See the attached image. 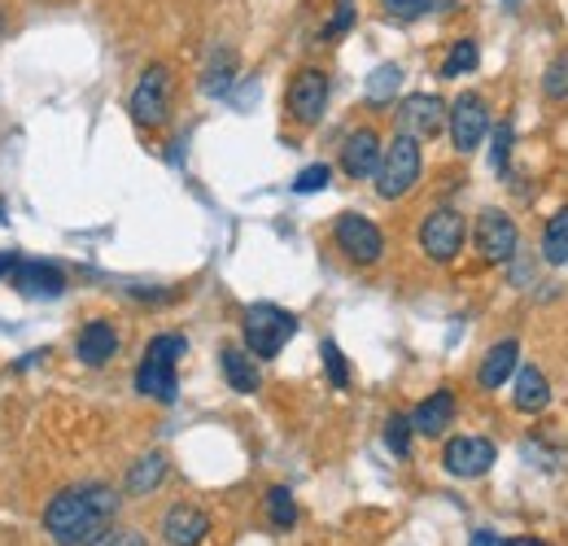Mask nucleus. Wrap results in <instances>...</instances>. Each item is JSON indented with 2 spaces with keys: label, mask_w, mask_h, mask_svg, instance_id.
Segmentation results:
<instances>
[{
  "label": "nucleus",
  "mask_w": 568,
  "mask_h": 546,
  "mask_svg": "<svg viewBox=\"0 0 568 546\" xmlns=\"http://www.w3.org/2000/svg\"><path fill=\"white\" fill-rule=\"evenodd\" d=\"M507 4H520V0H507Z\"/></svg>",
  "instance_id": "4c0bfd02"
},
{
  "label": "nucleus",
  "mask_w": 568,
  "mask_h": 546,
  "mask_svg": "<svg viewBox=\"0 0 568 546\" xmlns=\"http://www.w3.org/2000/svg\"><path fill=\"white\" fill-rule=\"evenodd\" d=\"M171 110H175V74L166 62H149L128 97V114L141 132H162L171 123Z\"/></svg>",
  "instance_id": "7ed1b4c3"
},
{
  "label": "nucleus",
  "mask_w": 568,
  "mask_h": 546,
  "mask_svg": "<svg viewBox=\"0 0 568 546\" xmlns=\"http://www.w3.org/2000/svg\"><path fill=\"white\" fill-rule=\"evenodd\" d=\"M498 464V446L481 433H459V437H446L442 446V468L459 481H477L486 477Z\"/></svg>",
  "instance_id": "9b49d317"
},
{
  "label": "nucleus",
  "mask_w": 568,
  "mask_h": 546,
  "mask_svg": "<svg viewBox=\"0 0 568 546\" xmlns=\"http://www.w3.org/2000/svg\"><path fill=\"white\" fill-rule=\"evenodd\" d=\"M328 97H333V79L324 67H302L293 70L288 88H284V114L297 128H315L328 114Z\"/></svg>",
  "instance_id": "6e6552de"
},
{
  "label": "nucleus",
  "mask_w": 568,
  "mask_h": 546,
  "mask_svg": "<svg viewBox=\"0 0 568 546\" xmlns=\"http://www.w3.org/2000/svg\"><path fill=\"white\" fill-rule=\"evenodd\" d=\"M450 9H459V0H433V13H450Z\"/></svg>",
  "instance_id": "e433bc0d"
},
{
  "label": "nucleus",
  "mask_w": 568,
  "mask_h": 546,
  "mask_svg": "<svg viewBox=\"0 0 568 546\" xmlns=\"http://www.w3.org/2000/svg\"><path fill=\"white\" fill-rule=\"evenodd\" d=\"M516 367H520V342H516V337H503V342H495L486 350V358H481V367H477V385H481L486 394H495L503 385H511Z\"/></svg>",
  "instance_id": "a211bd4d"
},
{
  "label": "nucleus",
  "mask_w": 568,
  "mask_h": 546,
  "mask_svg": "<svg viewBox=\"0 0 568 546\" xmlns=\"http://www.w3.org/2000/svg\"><path fill=\"white\" fill-rule=\"evenodd\" d=\"M416 241H420V254H425L428 263L450 267L464 254V245H468V219L455 205H437V210H428L425 219H420Z\"/></svg>",
  "instance_id": "423d86ee"
},
{
  "label": "nucleus",
  "mask_w": 568,
  "mask_h": 546,
  "mask_svg": "<svg viewBox=\"0 0 568 546\" xmlns=\"http://www.w3.org/2000/svg\"><path fill=\"white\" fill-rule=\"evenodd\" d=\"M119 345H123V337H119V328L110 320H88L79 328V337H74V358L83 367H105L119 354Z\"/></svg>",
  "instance_id": "dca6fc26"
},
{
  "label": "nucleus",
  "mask_w": 568,
  "mask_h": 546,
  "mask_svg": "<svg viewBox=\"0 0 568 546\" xmlns=\"http://www.w3.org/2000/svg\"><path fill=\"white\" fill-rule=\"evenodd\" d=\"M236 70H241V58L232 49H214L206 70H202V92L206 97H227V88L236 83Z\"/></svg>",
  "instance_id": "5701e85b"
},
{
  "label": "nucleus",
  "mask_w": 568,
  "mask_h": 546,
  "mask_svg": "<svg viewBox=\"0 0 568 546\" xmlns=\"http://www.w3.org/2000/svg\"><path fill=\"white\" fill-rule=\"evenodd\" d=\"M241 337L254 358H276L284 345L297 337V315L276 302H254L241 315Z\"/></svg>",
  "instance_id": "39448f33"
},
{
  "label": "nucleus",
  "mask_w": 568,
  "mask_h": 546,
  "mask_svg": "<svg viewBox=\"0 0 568 546\" xmlns=\"http://www.w3.org/2000/svg\"><path fill=\"white\" fill-rule=\"evenodd\" d=\"M166 455L162 451H144L141 459L128 468V477H123V494H132V498H149L162 481H166Z\"/></svg>",
  "instance_id": "412c9836"
},
{
  "label": "nucleus",
  "mask_w": 568,
  "mask_h": 546,
  "mask_svg": "<svg viewBox=\"0 0 568 546\" xmlns=\"http://www.w3.org/2000/svg\"><path fill=\"white\" fill-rule=\"evenodd\" d=\"M477 67H481V44H477L473 36H459V40L446 49L437 74H442V79H464V74H473Z\"/></svg>",
  "instance_id": "b1692460"
},
{
  "label": "nucleus",
  "mask_w": 568,
  "mask_h": 546,
  "mask_svg": "<svg viewBox=\"0 0 568 546\" xmlns=\"http://www.w3.org/2000/svg\"><path fill=\"white\" fill-rule=\"evenodd\" d=\"M490 128H495V119H490V101L481 92H459L446 105V132H450V149L459 158L477 153L490 140Z\"/></svg>",
  "instance_id": "0eeeda50"
},
{
  "label": "nucleus",
  "mask_w": 568,
  "mask_h": 546,
  "mask_svg": "<svg viewBox=\"0 0 568 546\" xmlns=\"http://www.w3.org/2000/svg\"><path fill=\"white\" fill-rule=\"evenodd\" d=\"M538 259L547 267H565L568 263V205H560L547 223H542V236H538Z\"/></svg>",
  "instance_id": "4be33fe9"
},
{
  "label": "nucleus",
  "mask_w": 568,
  "mask_h": 546,
  "mask_svg": "<svg viewBox=\"0 0 568 546\" xmlns=\"http://www.w3.org/2000/svg\"><path fill=\"white\" fill-rule=\"evenodd\" d=\"M358 9L355 0H333V9H328V18L320 22V44H337V40H346L351 36V27H355Z\"/></svg>",
  "instance_id": "a878e982"
},
{
  "label": "nucleus",
  "mask_w": 568,
  "mask_h": 546,
  "mask_svg": "<svg viewBox=\"0 0 568 546\" xmlns=\"http://www.w3.org/2000/svg\"><path fill=\"white\" fill-rule=\"evenodd\" d=\"M542 97H547V101H568V49L547 62V74H542Z\"/></svg>",
  "instance_id": "7c9ffc66"
},
{
  "label": "nucleus",
  "mask_w": 568,
  "mask_h": 546,
  "mask_svg": "<svg viewBox=\"0 0 568 546\" xmlns=\"http://www.w3.org/2000/svg\"><path fill=\"white\" fill-rule=\"evenodd\" d=\"M333 184V166L328 162H311L297 180H293V193H320V189H328Z\"/></svg>",
  "instance_id": "473e14b6"
},
{
  "label": "nucleus",
  "mask_w": 568,
  "mask_h": 546,
  "mask_svg": "<svg viewBox=\"0 0 568 546\" xmlns=\"http://www.w3.org/2000/svg\"><path fill=\"white\" fill-rule=\"evenodd\" d=\"M473 250L486 267H507L516 254H520V228L507 210L486 205L477 219H473Z\"/></svg>",
  "instance_id": "1a4fd4ad"
},
{
  "label": "nucleus",
  "mask_w": 568,
  "mask_h": 546,
  "mask_svg": "<svg viewBox=\"0 0 568 546\" xmlns=\"http://www.w3.org/2000/svg\"><path fill=\"white\" fill-rule=\"evenodd\" d=\"M92 546H149L144 543V534L141 529H128V525H114V529H105L101 538Z\"/></svg>",
  "instance_id": "72a5a7b5"
},
{
  "label": "nucleus",
  "mask_w": 568,
  "mask_h": 546,
  "mask_svg": "<svg viewBox=\"0 0 568 546\" xmlns=\"http://www.w3.org/2000/svg\"><path fill=\"white\" fill-rule=\"evenodd\" d=\"M189 354V337L184 333H158L149 337L136 367V394L153 398V403H175L180 398V358Z\"/></svg>",
  "instance_id": "f03ea898"
},
{
  "label": "nucleus",
  "mask_w": 568,
  "mask_h": 546,
  "mask_svg": "<svg viewBox=\"0 0 568 546\" xmlns=\"http://www.w3.org/2000/svg\"><path fill=\"white\" fill-rule=\"evenodd\" d=\"M511 144H516V128H511V119H503L490 128V162L498 175H507V166H511Z\"/></svg>",
  "instance_id": "c756f323"
},
{
  "label": "nucleus",
  "mask_w": 568,
  "mask_h": 546,
  "mask_svg": "<svg viewBox=\"0 0 568 546\" xmlns=\"http://www.w3.org/2000/svg\"><path fill=\"white\" fill-rule=\"evenodd\" d=\"M381 9L394 22H420L425 13H433V0H381Z\"/></svg>",
  "instance_id": "2f4dec72"
},
{
  "label": "nucleus",
  "mask_w": 568,
  "mask_h": 546,
  "mask_svg": "<svg viewBox=\"0 0 568 546\" xmlns=\"http://www.w3.org/2000/svg\"><path fill=\"white\" fill-rule=\"evenodd\" d=\"M123 512V494L105 481H83V485H67L49 498L40 525L58 546H92L105 529H114Z\"/></svg>",
  "instance_id": "f257e3e1"
},
{
  "label": "nucleus",
  "mask_w": 568,
  "mask_h": 546,
  "mask_svg": "<svg viewBox=\"0 0 568 546\" xmlns=\"http://www.w3.org/2000/svg\"><path fill=\"white\" fill-rule=\"evenodd\" d=\"M333 245L355 267H376L385 259V232H381V223L367 219V214H358V210H346V214L333 219Z\"/></svg>",
  "instance_id": "9d476101"
},
{
  "label": "nucleus",
  "mask_w": 568,
  "mask_h": 546,
  "mask_svg": "<svg viewBox=\"0 0 568 546\" xmlns=\"http://www.w3.org/2000/svg\"><path fill=\"white\" fill-rule=\"evenodd\" d=\"M420 175H425V149H420V140L398 132V136L385 144L372 184H376V198L381 202H403L420 184Z\"/></svg>",
  "instance_id": "20e7f679"
},
{
  "label": "nucleus",
  "mask_w": 568,
  "mask_h": 546,
  "mask_svg": "<svg viewBox=\"0 0 568 546\" xmlns=\"http://www.w3.org/2000/svg\"><path fill=\"white\" fill-rule=\"evenodd\" d=\"M398 88H403V70L394 67V62H385V67L372 70V79H367L363 97H367V105H372V110H385V105H394V101H398Z\"/></svg>",
  "instance_id": "393cba45"
},
{
  "label": "nucleus",
  "mask_w": 568,
  "mask_h": 546,
  "mask_svg": "<svg viewBox=\"0 0 568 546\" xmlns=\"http://www.w3.org/2000/svg\"><path fill=\"white\" fill-rule=\"evenodd\" d=\"M211 534V512L197 503H175L162 512V543L166 546H202Z\"/></svg>",
  "instance_id": "ddd939ff"
},
{
  "label": "nucleus",
  "mask_w": 568,
  "mask_h": 546,
  "mask_svg": "<svg viewBox=\"0 0 568 546\" xmlns=\"http://www.w3.org/2000/svg\"><path fill=\"white\" fill-rule=\"evenodd\" d=\"M9 284L22 297H62L67 293V272L58 263H49V259H22L9 275Z\"/></svg>",
  "instance_id": "2eb2a0df"
},
{
  "label": "nucleus",
  "mask_w": 568,
  "mask_h": 546,
  "mask_svg": "<svg viewBox=\"0 0 568 546\" xmlns=\"http://www.w3.org/2000/svg\"><path fill=\"white\" fill-rule=\"evenodd\" d=\"M455 411H459V403H455V394H450V390H433L428 398L416 403L412 424H416V433H420V437H446V428L455 424Z\"/></svg>",
  "instance_id": "aec40b11"
},
{
  "label": "nucleus",
  "mask_w": 568,
  "mask_h": 546,
  "mask_svg": "<svg viewBox=\"0 0 568 546\" xmlns=\"http://www.w3.org/2000/svg\"><path fill=\"white\" fill-rule=\"evenodd\" d=\"M498 546H551L547 538H498Z\"/></svg>",
  "instance_id": "c9c22d12"
},
{
  "label": "nucleus",
  "mask_w": 568,
  "mask_h": 546,
  "mask_svg": "<svg viewBox=\"0 0 568 546\" xmlns=\"http://www.w3.org/2000/svg\"><path fill=\"white\" fill-rule=\"evenodd\" d=\"M18 263H22V259H18L13 250H0V280H9V275H13V267H18Z\"/></svg>",
  "instance_id": "f704fd0d"
},
{
  "label": "nucleus",
  "mask_w": 568,
  "mask_h": 546,
  "mask_svg": "<svg viewBox=\"0 0 568 546\" xmlns=\"http://www.w3.org/2000/svg\"><path fill=\"white\" fill-rule=\"evenodd\" d=\"M381 153H385L381 132H376V128H355L351 136L342 140V171H346L351 180H376Z\"/></svg>",
  "instance_id": "4468645a"
},
{
  "label": "nucleus",
  "mask_w": 568,
  "mask_h": 546,
  "mask_svg": "<svg viewBox=\"0 0 568 546\" xmlns=\"http://www.w3.org/2000/svg\"><path fill=\"white\" fill-rule=\"evenodd\" d=\"M219 372L223 381L236 390V394H258L263 390V372H258V358L245 350V345H223L219 350Z\"/></svg>",
  "instance_id": "6ab92c4d"
},
{
  "label": "nucleus",
  "mask_w": 568,
  "mask_h": 546,
  "mask_svg": "<svg viewBox=\"0 0 568 546\" xmlns=\"http://www.w3.org/2000/svg\"><path fill=\"white\" fill-rule=\"evenodd\" d=\"M394 119H398V132H403V136H416L425 144V140L446 132V101L433 97V92H412V97L398 101Z\"/></svg>",
  "instance_id": "f8f14e48"
},
{
  "label": "nucleus",
  "mask_w": 568,
  "mask_h": 546,
  "mask_svg": "<svg viewBox=\"0 0 568 546\" xmlns=\"http://www.w3.org/2000/svg\"><path fill=\"white\" fill-rule=\"evenodd\" d=\"M320 358H324V376H328V385H333V390H351V363H346L342 345L320 342Z\"/></svg>",
  "instance_id": "c85d7f7f"
},
{
  "label": "nucleus",
  "mask_w": 568,
  "mask_h": 546,
  "mask_svg": "<svg viewBox=\"0 0 568 546\" xmlns=\"http://www.w3.org/2000/svg\"><path fill=\"white\" fill-rule=\"evenodd\" d=\"M412 442H416L412 415H407V411H394V415L385 419V446H389V455H394V459H412Z\"/></svg>",
  "instance_id": "bb28decb"
},
{
  "label": "nucleus",
  "mask_w": 568,
  "mask_h": 546,
  "mask_svg": "<svg viewBox=\"0 0 568 546\" xmlns=\"http://www.w3.org/2000/svg\"><path fill=\"white\" fill-rule=\"evenodd\" d=\"M551 398H556V390H551L542 367H534V363L516 367V376H511V407L525 411V415H542V411L551 407Z\"/></svg>",
  "instance_id": "f3484780"
},
{
  "label": "nucleus",
  "mask_w": 568,
  "mask_h": 546,
  "mask_svg": "<svg viewBox=\"0 0 568 546\" xmlns=\"http://www.w3.org/2000/svg\"><path fill=\"white\" fill-rule=\"evenodd\" d=\"M267 520H272V529H281V534H288V529L297 525V503H293V489H288V485H272V489H267Z\"/></svg>",
  "instance_id": "cd10ccee"
}]
</instances>
